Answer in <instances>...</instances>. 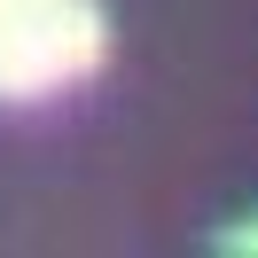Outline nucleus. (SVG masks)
<instances>
[{"mask_svg":"<svg viewBox=\"0 0 258 258\" xmlns=\"http://www.w3.org/2000/svg\"><path fill=\"white\" fill-rule=\"evenodd\" d=\"M110 47L94 0H47L24 16H0V102H47L63 86H79Z\"/></svg>","mask_w":258,"mask_h":258,"instance_id":"f257e3e1","label":"nucleus"},{"mask_svg":"<svg viewBox=\"0 0 258 258\" xmlns=\"http://www.w3.org/2000/svg\"><path fill=\"white\" fill-rule=\"evenodd\" d=\"M227 250H258V227H235V235H227Z\"/></svg>","mask_w":258,"mask_h":258,"instance_id":"f03ea898","label":"nucleus"},{"mask_svg":"<svg viewBox=\"0 0 258 258\" xmlns=\"http://www.w3.org/2000/svg\"><path fill=\"white\" fill-rule=\"evenodd\" d=\"M24 8H47V0H0V16H24Z\"/></svg>","mask_w":258,"mask_h":258,"instance_id":"7ed1b4c3","label":"nucleus"}]
</instances>
